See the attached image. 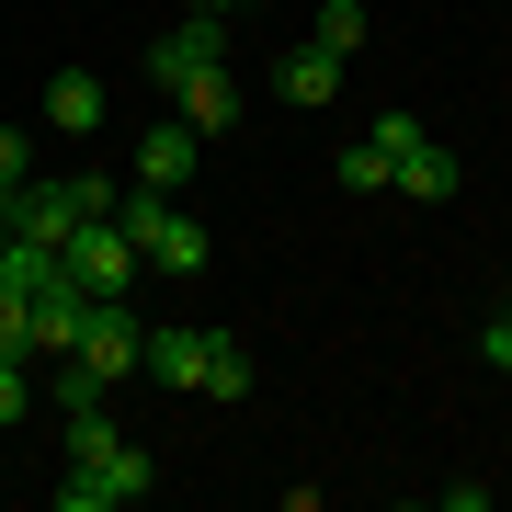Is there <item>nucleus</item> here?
Here are the masks:
<instances>
[{
  "mask_svg": "<svg viewBox=\"0 0 512 512\" xmlns=\"http://www.w3.org/2000/svg\"><path fill=\"white\" fill-rule=\"evenodd\" d=\"M114 228L137 239V262L148 274H171V285H194L205 262H217V239H205L183 217V194H148V183H114Z\"/></svg>",
  "mask_w": 512,
  "mask_h": 512,
  "instance_id": "nucleus-1",
  "label": "nucleus"
},
{
  "mask_svg": "<svg viewBox=\"0 0 512 512\" xmlns=\"http://www.w3.org/2000/svg\"><path fill=\"white\" fill-rule=\"evenodd\" d=\"M148 490H160V456H148V444H114V456H80L57 478V512H126Z\"/></svg>",
  "mask_w": 512,
  "mask_h": 512,
  "instance_id": "nucleus-2",
  "label": "nucleus"
},
{
  "mask_svg": "<svg viewBox=\"0 0 512 512\" xmlns=\"http://www.w3.org/2000/svg\"><path fill=\"white\" fill-rule=\"evenodd\" d=\"M57 262H69L92 296H137V285H148V262H137V239L114 228V205H103V217H80L69 239H57Z\"/></svg>",
  "mask_w": 512,
  "mask_h": 512,
  "instance_id": "nucleus-3",
  "label": "nucleus"
},
{
  "mask_svg": "<svg viewBox=\"0 0 512 512\" xmlns=\"http://www.w3.org/2000/svg\"><path fill=\"white\" fill-rule=\"evenodd\" d=\"M80 319H92V285H80L69 262H46V274H35V365H69Z\"/></svg>",
  "mask_w": 512,
  "mask_h": 512,
  "instance_id": "nucleus-4",
  "label": "nucleus"
},
{
  "mask_svg": "<svg viewBox=\"0 0 512 512\" xmlns=\"http://www.w3.org/2000/svg\"><path fill=\"white\" fill-rule=\"evenodd\" d=\"M194 69H228V23H217V12H183L171 35H148V80H160V92L194 80Z\"/></svg>",
  "mask_w": 512,
  "mask_h": 512,
  "instance_id": "nucleus-5",
  "label": "nucleus"
},
{
  "mask_svg": "<svg viewBox=\"0 0 512 512\" xmlns=\"http://www.w3.org/2000/svg\"><path fill=\"white\" fill-rule=\"evenodd\" d=\"M137 376L148 387H171V399H205V330H183V319H148V353H137Z\"/></svg>",
  "mask_w": 512,
  "mask_h": 512,
  "instance_id": "nucleus-6",
  "label": "nucleus"
},
{
  "mask_svg": "<svg viewBox=\"0 0 512 512\" xmlns=\"http://www.w3.org/2000/svg\"><path fill=\"white\" fill-rule=\"evenodd\" d=\"M194 160H205V137L183 126V114H160V126L137 137V183H148V194H183V183H194Z\"/></svg>",
  "mask_w": 512,
  "mask_h": 512,
  "instance_id": "nucleus-7",
  "label": "nucleus"
},
{
  "mask_svg": "<svg viewBox=\"0 0 512 512\" xmlns=\"http://www.w3.org/2000/svg\"><path fill=\"white\" fill-rule=\"evenodd\" d=\"M171 114H183L194 137H228V126H239V80H228V69H194V80H171Z\"/></svg>",
  "mask_w": 512,
  "mask_h": 512,
  "instance_id": "nucleus-8",
  "label": "nucleus"
},
{
  "mask_svg": "<svg viewBox=\"0 0 512 512\" xmlns=\"http://www.w3.org/2000/svg\"><path fill=\"white\" fill-rule=\"evenodd\" d=\"M387 194H421V205H433V194H456V148L421 126V137L399 148V183H387Z\"/></svg>",
  "mask_w": 512,
  "mask_h": 512,
  "instance_id": "nucleus-9",
  "label": "nucleus"
},
{
  "mask_svg": "<svg viewBox=\"0 0 512 512\" xmlns=\"http://www.w3.org/2000/svg\"><path fill=\"white\" fill-rule=\"evenodd\" d=\"M103 114H114V103H103V80H92V69H57V80H46V126H69V137H92Z\"/></svg>",
  "mask_w": 512,
  "mask_h": 512,
  "instance_id": "nucleus-10",
  "label": "nucleus"
},
{
  "mask_svg": "<svg viewBox=\"0 0 512 512\" xmlns=\"http://www.w3.org/2000/svg\"><path fill=\"white\" fill-rule=\"evenodd\" d=\"M274 92H285V103H330V92H342V57L285 46V57H274Z\"/></svg>",
  "mask_w": 512,
  "mask_h": 512,
  "instance_id": "nucleus-11",
  "label": "nucleus"
},
{
  "mask_svg": "<svg viewBox=\"0 0 512 512\" xmlns=\"http://www.w3.org/2000/svg\"><path fill=\"white\" fill-rule=\"evenodd\" d=\"M205 399H251V342L239 330H205Z\"/></svg>",
  "mask_w": 512,
  "mask_h": 512,
  "instance_id": "nucleus-12",
  "label": "nucleus"
},
{
  "mask_svg": "<svg viewBox=\"0 0 512 512\" xmlns=\"http://www.w3.org/2000/svg\"><path fill=\"white\" fill-rule=\"evenodd\" d=\"M308 46L319 57H353V46H365V0H319V12H308Z\"/></svg>",
  "mask_w": 512,
  "mask_h": 512,
  "instance_id": "nucleus-13",
  "label": "nucleus"
},
{
  "mask_svg": "<svg viewBox=\"0 0 512 512\" xmlns=\"http://www.w3.org/2000/svg\"><path fill=\"white\" fill-rule=\"evenodd\" d=\"M387 171H399V160H387L376 137H353L342 160H330V183H342V194H387Z\"/></svg>",
  "mask_w": 512,
  "mask_h": 512,
  "instance_id": "nucleus-14",
  "label": "nucleus"
},
{
  "mask_svg": "<svg viewBox=\"0 0 512 512\" xmlns=\"http://www.w3.org/2000/svg\"><path fill=\"white\" fill-rule=\"evenodd\" d=\"M35 399H46V387H35V353H0V433H12Z\"/></svg>",
  "mask_w": 512,
  "mask_h": 512,
  "instance_id": "nucleus-15",
  "label": "nucleus"
},
{
  "mask_svg": "<svg viewBox=\"0 0 512 512\" xmlns=\"http://www.w3.org/2000/svg\"><path fill=\"white\" fill-rule=\"evenodd\" d=\"M12 183H35V137H23V126H0V194H12Z\"/></svg>",
  "mask_w": 512,
  "mask_h": 512,
  "instance_id": "nucleus-16",
  "label": "nucleus"
},
{
  "mask_svg": "<svg viewBox=\"0 0 512 512\" xmlns=\"http://www.w3.org/2000/svg\"><path fill=\"white\" fill-rule=\"evenodd\" d=\"M478 353H490V365L512 376V308H490V319H478Z\"/></svg>",
  "mask_w": 512,
  "mask_h": 512,
  "instance_id": "nucleus-17",
  "label": "nucleus"
},
{
  "mask_svg": "<svg viewBox=\"0 0 512 512\" xmlns=\"http://www.w3.org/2000/svg\"><path fill=\"white\" fill-rule=\"evenodd\" d=\"M171 12H217V23H239V12H251V0H171Z\"/></svg>",
  "mask_w": 512,
  "mask_h": 512,
  "instance_id": "nucleus-18",
  "label": "nucleus"
},
{
  "mask_svg": "<svg viewBox=\"0 0 512 512\" xmlns=\"http://www.w3.org/2000/svg\"><path fill=\"white\" fill-rule=\"evenodd\" d=\"M501 308H512V285H501Z\"/></svg>",
  "mask_w": 512,
  "mask_h": 512,
  "instance_id": "nucleus-19",
  "label": "nucleus"
}]
</instances>
